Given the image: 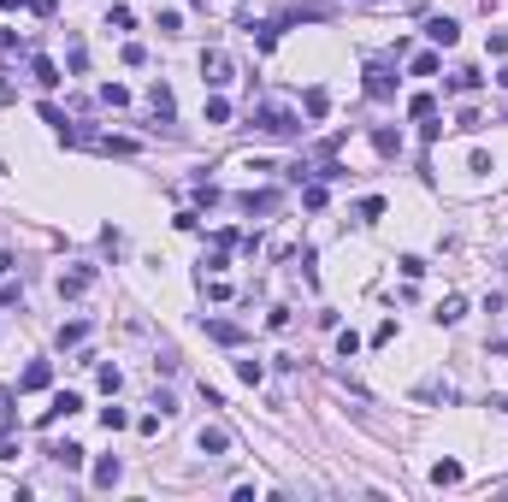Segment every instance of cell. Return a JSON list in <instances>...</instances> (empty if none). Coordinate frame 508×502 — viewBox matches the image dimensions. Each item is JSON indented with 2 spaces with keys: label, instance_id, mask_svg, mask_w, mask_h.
<instances>
[{
  "label": "cell",
  "instance_id": "cell-1",
  "mask_svg": "<svg viewBox=\"0 0 508 502\" xmlns=\"http://www.w3.org/2000/svg\"><path fill=\"white\" fill-rule=\"evenodd\" d=\"M201 83H207V89H225V83H231V59H225L219 47L201 54Z\"/></svg>",
  "mask_w": 508,
  "mask_h": 502
},
{
  "label": "cell",
  "instance_id": "cell-2",
  "mask_svg": "<svg viewBox=\"0 0 508 502\" xmlns=\"http://www.w3.org/2000/svg\"><path fill=\"white\" fill-rule=\"evenodd\" d=\"M260 130H266V136H290V130H296V119H290L284 107H260Z\"/></svg>",
  "mask_w": 508,
  "mask_h": 502
},
{
  "label": "cell",
  "instance_id": "cell-3",
  "mask_svg": "<svg viewBox=\"0 0 508 502\" xmlns=\"http://www.w3.org/2000/svg\"><path fill=\"white\" fill-rule=\"evenodd\" d=\"M47 384H54V366H47V361H30L18 373V390H47Z\"/></svg>",
  "mask_w": 508,
  "mask_h": 502
},
{
  "label": "cell",
  "instance_id": "cell-4",
  "mask_svg": "<svg viewBox=\"0 0 508 502\" xmlns=\"http://www.w3.org/2000/svg\"><path fill=\"white\" fill-rule=\"evenodd\" d=\"M89 278H95L89 266H77V272H65V278H59V296H65V301H77V296L89 290Z\"/></svg>",
  "mask_w": 508,
  "mask_h": 502
},
{
  "label": "cell",
  "instance_id": "cell-5",
  "mask_svg": "<svg viewBox=\"0 0 508 502\" xmlns=\"http://www.w3.org/2000/svg\"><path fill=\"white\" fill-rule=\"evenodd\" d=\"M77 408H83V396H77V390H59V396H54V408L42 414V426H54L59 414H77Z\"/></svg>",
  "mask_w": 508,
  "mask_h": 502
},
{
  "label": "cell",
  "instance_id": "cell-6",
  "mask_svg": "<svg viewBox=\"0 0 508 502\" xmlns=\"http://www.w3.org/2000/svg\"><path fill=\"white\" fill-rule=\"evenodd\" d=\"M425 36H432L437 47H455V36H461V24H455V18H432V24H425Z\"/></svg>",
  "mask_w": 508,
  "mask_h": 502
},
{
  "label": "cell",
  "instance_id": "cell-7",
  "mask_svg": "<svg viewBox=\"0 0 508 502\" xmlns=\"http://www.w3.org/2000/svg\"><path fill=\"white\" fill-rule=\"evenodd\" d=\"M302 112H307V119H325V112H331V95H325V89H307V95H302Z\"/></svg>",
  "mask_w": 508,
  "mask_h": 502
},
{
  "label": "cell",
  "instance_id": "cell-8",
  "mask_svg": "<svg viewBox=\"0 0 508 502\" xmlns=\"http://www.w3.org/2000/svg\"><path fill=\"white\" fill-rule=\"evenodd\" d=\"M225 449H231V438L219 426H201V455H225Z\"/></svg>",
  "mask_w": 508,
  "mask_h": 502
},
{
  "label": "cell",
  "instance_id": "cell-9",
  "mask_svg": "<svg viewBox=\"0 0 508 502\" xmlns=\"http://www.w3.org/2000/svg\"><path fill=\"white\" fill-rule=\"evenodd\" d=\"M207 337H213V343H242V325H231V320H207Z\"/></svg>",
  "mask_w": 508,
  "mask_h": 502
},
{
  "label": "cell",
  "instance_id": "cell-10",
  "mask_svg": "<svg viewBox=\"0 0 508 502\" xmlns=\"http://www.w3.org/2000/svg\"><path fill=\"white\" fill-rule=\"evenodd\" d=\"M479 71H449V95H479Z\"/></svg>",
  "mask_w": 508,
  "mask_h": 502
},
{
  "label": "cell",
  "instance_id": "cell-11",
  "mask_svg": "<svg viewBox=\"0 0 508 502\" xmlns=\"http://www.w3.org/2000/svg\"><path fill=\"white\" fill-rule=\"evenodd\" d=\"M148 107H154V119H172V89H166V83L148 89Z\"/></svg>",
  "mask_w": 508,
  "mask_h": 502
},
{
  "label": "cell",
  "instance_id": "cell-12",
  "mask_svg": "<svg viewBox=\"0 0 508 502\" xmlns=\"http://www.w3.org/2000/svg\"><path fill=\"white\" fill-rule=\"evenodd\" d=\"M390 89H396V83H390V71H379V65H372V71H367V95L390 100Z\"/></svg>",
  "mask_w": 508,
  "mask_h": 502
},
{
  "label": "cell",
  "instance_id": "cell-13",
  "mask_svg": "<svg viewBox=\"0 0 508 502\" xmlns=\"http://www.w3.org/2000/svg\"><path fill=\"white\" fill-rule=\"evenodd\" d=\"M461 313H467V301H461V296H444V301H437V320H444V325H455Z\"/></svg>",
  "mask_w": 508,
  "mask_h": 502
},
{
  "label": "cell",
  "instance_id": "cell-14",
  "mask_svg": "<svg viewBox=\"0 0 508 502\" xmlns=\"http://www.w3.org/2000/svg\"><path fill=\"white\" fill-rule=\"evenodd\" d=\"M30 77H36L42 89H54V83H59V65H54V59H36V65H30Z\"/></svg>",
  "mask_w": 508,
  "mask_h": 502
},
{
  "label": "cell",
  "instance_id": "cell-15",
  "mask_svg": "<svg viewBox=\"0 0 508 502\" xmlns=\"http://www.w3.org/2000/svg\"><path fill=\"white\" fill-rule=\"evenodd\" d=\"M89 337V325L83 320H71V325H59V349H77V343H83Z\"/></svg>",
  "mask_w": 508,
  "mask_h": 502
},
{
  "label": "cell",
  "instance_id": "cell-16",
  "mask_svg": "<svg viewBox=\"0 0 508 502\" xmlns=\"http://www.w3.org/2000/svg\"><path fill=\"white\" fill-rule=\"evenodd\" d=\"M432 484H461V461H437L432 467Z\"/></svg>",
  "mask_w": 508,
  "mask_h": 502
},
{
  "label": "cell",
  "instance_id": "cell-17",
  "mask_svg": "<svg viewBox=\"0 0 508 502\" xmlns=\"http://www.w3.org/2000/svg\"><path fill=\"white\" fill-rule=\"evenodd\" d=\"M95 484H101V491H112V484H119V461H112V455L95 467Z\"/></svg>",
  "mask_w": 508,
  "mask_h": 502
},
{
  "label": "cell",
  "instance_id": "cell-18",
  "mask_svg": "<svg viewBox=\"0 0 508 502\" xmlns=\"http://www.w3.org/2000/svg\"><path fill=\"white\" fill-rule=\"evenodd\" d=\"M54 461L59 467H83V449H77V443H54Z\"/></svg>",
  "mask_w": 508,
  "mask_h": 502
},
{
  "label": "cell",
  "instance_id": "cell-19",
  "mask_svg": "<svg viewBox=\"0 0 508 502\" xmlns=\"http://www.w3.org/2000/svg\"><path fill=\"white\" fill-rule=\"evenodd\" d=\"M207 124H231V100L213 95V100H207Z\"/></svg>",
  "mask_w": 508,
  "mask_h": 502
},
{
  "label": "cell",
  "instance_id": "cell-20",
  "mask_svg": "<svg viewBox=\"0 0 508 502\" xmlns=\"http://www.w3.org/2000/svg\"><path fill=\"white\" fill-rule=\"evenodd\" d=\"M408 112H414V119H437V100H432V95H414V100H408Z\"/></svg>",
  "mask_w": 508,
  "mask_h": 502
},
{
  "label": "cell",
  "instance_id": "cell-21",
  "mask_svg": "<svg viewBox=\"0 0 508 502\" xmlns=\"http://www.w3.org/2000/svg\"><path fill=\"white\" fill-rule=\"evenodd\" d=\"M130 24H136V12H130V6H112V12H107V30H130Z\"/></svg>",
  "mask_w": 508,
  "mask_h": 502
},
{
  "label": "cell",
  "instance_id": "cell-22",
  "mask_svg": "<svg viewBox=\"0 0 508 502\" xmlns=\"http://www.w3.org/2000/svg\"><path fill=\"white\" fill-rule=\"evenodd\" d=\"M242 207H249V213H272L278 195H254V189H249V195H242Z\"/></svg>",
  "mask_w": 508,
  "mask_h": 502
},
{
  "label": "cell",
  "instance_id": "cell-23",
  "mask_svg": "<svg viewBox=\"0 0 508 502\" xmlns=\"http://www.w3.org/2000/svg\"><path fill=\"white\" fill-rule=\"evenodd\" d=\"M101 426H107V431H124L130 414H124V408H101Z\"/></svg>",
  "mask_w": 508,
  "mask_h": 502
},
{
  "label": "cell",
  "instance_id": "cell-24",
  "mask_svg": "<svg viewBox=\"0 0 508 502\" xmlns=\"http://www.w3.org/2000/svg\"><path fill=\"white\" fill-rule=\"evenodd\" d=\"M101 100H107V107H130V89H119V83H107V89H101Z\"/></svg>",
  "mask_w": 508,
  "mask_h": 502
},
{
  "label": "cell",
  "instance_id": "cell-25",
  "mask_svg": "<svg viewBox=\"0 0 508 502\" xmlns=\"http://www.w3.org/2000/svg\"><path fill=\"white\" fill-rule=\"evenodd\" d=\"M355 213H360V219H367V225H372V219H379V213H384V201H379V195H367V201H360V207H355Z\"/></svg>",
  "mask_w": 508,
  "mask_h": 502
},
{
  "label": "cell",
  "instance_id": "cell-26",
  "mask_svg": "<svg viewBox=\"0 0 508 502\" xmlns=\"http://www.w3.org/2000/svg\"><path fill=\"white\" fill-rule=\"evenodd\" d=\"M355 349H360V337H355V331H337V355H343V361H349V355H355Z\"/></svg>",
  "mask_w": 508,
  "mask_h": 502
},
{
  "label": "cell",
  "instance_id": "cell-27",
  "mask_svg": "<svg viewBox=\"0 0 508 502\" xmlns=\"http://www.w3.org/2000/svg\"><path fill=\"white\" fill-rule=\"evenodd\" d=\"M237 373H242V384H260L266 373H260V361H237Z\"/></svg>",
  "mask_w": 508,
  "mask_h": 502
},
{
  "label": "cell",
  "instance_id": "cell-28",
  "mask_svg": "<svg viewBox=\"0 0 508 502\" xmlns=\"http://www.w3.org/2000/svg\"><path fill=\"white\" fill-rule=\"evenodd\" d=\"M396 266H402V278H420V272H425V260H420V255H402Z\"/></svg>",
  "mask_w": 508,
  "mask_h": 502
},
{
  "label": "cell",
  "instance_id": "cell-29",
  "mask_svg": "<svg viewBox=\"0 0 508 502\" xmlns=\"http://www.w3.org/2000/svg\"><path fill=\"white\" fill-rule=\"evenodd\" d=\"M0 47H18V36H12V30H6V24H0Z\"/></svg>",
  "mask_w": 508,
  "mask_h": 502
},
{
  "label": "cell",
  "instance_id": "cell-30",
  "mask_svg": "<svg viewBox=\"0 0 508 502\" xmlns=\"http://www.w3.org/2000/svg\"><path fill=\"white\" fill-rule=\"evenodd\" d=\"M497 83H502V89H508V65H502V77H497Z\"/></svg>",
  "mask_w": 508,
  "mask_h": 502
}]
</instances>
